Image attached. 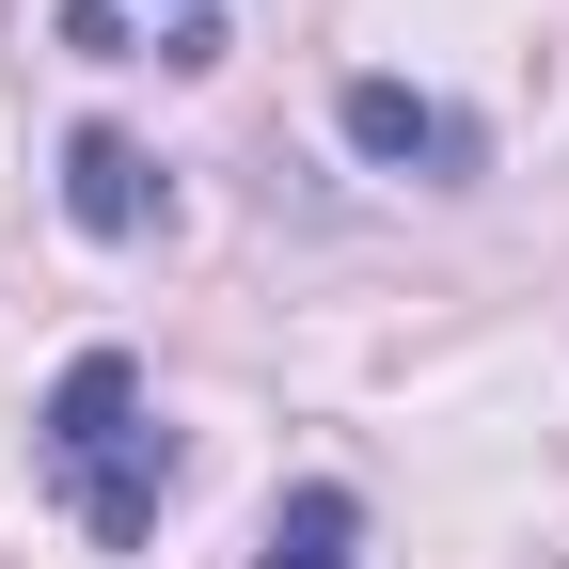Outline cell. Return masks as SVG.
Returning a JSON list of instances; mask_svg holds the SVG:
<instances>
[{"label": "cell", "instance_id": "obj_5", "mask_svg": "<svg viewBox=\"0 0 569 569\" xmlns=\"http://www.w3.org/2000/svg\"><path fill=\"white\" fill-rule=\"evenodd\" d=\"M63 48H80V63H142V48H127V17H111V0H63Z\"/></svg>", "mask_w": 569, "mask_h": 569}, {"label": "cell", "instance_id": "obj_3", "mask_svg": "<svg viewBox=\"0 0 569 569\" xmlns=\"http://www.w3.org/2000/svg\"><path fill=\"white\" fill-rule=\"evenodd\" d=\"M63 222H80V238H159L174 222V174L142 159L127 127H80V142H63Z\"/></svg>", "mask_w": 569, "mask_h": 569}, {"label": "cell", "instance_id": "obj_1", "mask_svg": "<svg viewBox=\"0 0 569 569\" xmlns=\"http://www.w3.org/2000/svg\"><path fill=\"white\" fill-rule=\"evenodd\" d=\"M32 459H48L63 522H80L96 553H142V538H159V507L190 490V443L159 427V396H142V365H127V348H80V365L48 380Z\"/></svg>", "mask_w": 569, "mask_h": 569}, {"label": "cell", "instance_id": "obj_6", "mask_svg": "<svg viewBox=\"0 0 569 569\" xmlns=\"http://www.w3.org/2000/svg\"><path fill=\"white\" fill-rule=\"evenodd\" d=\"M174 17H190V0H174Z\"/></svg>", "mask_w": 569, "mask_h": 569}, {"label": "cell", "instance_id": "obj_4", "mask_svg": "<svg viewBox=\"0 0 569 569\" xmlns=\"http://www.w3.org/2000/svg\"><path fill=\"white\" fill-rule=\"evenodd\" d=\"M253 569H365V490H332V475H301V490H284V507H269Z\"/></svg>", "mask_w": 569, "mask_h": 569}, {"label": "cell", "instance_id": "obj_2", "mask_svg": "<svg viewBox=\"0 0 569 569\" xmlns=\"http://www.w3.org/2000/svg\"><path fill=\"white\" fill-rule=\"evenodd\" d=\"M332 127H348V159L427 174V190H459V174L490 159V127H475V111H443V96H411V80H348V96H332Z\"/></svg>", "mask_w": 569, "mask_h": 569}]
</instances>
